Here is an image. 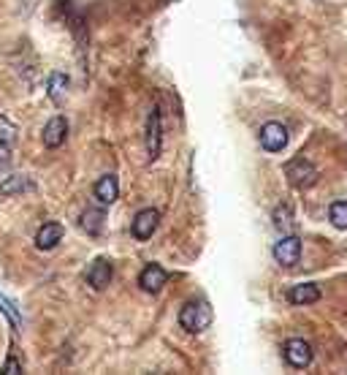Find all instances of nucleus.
<instances>
[{
	"label": "nucleus",
	"mask_w": 347,
	"mask_h": 375,
	"mask_svg": "<svg viewBox=\"0 0 347 375\" xmlns=\"http://www.w3.org/2000/svg\"><path fill=\"white\" fill-rule=\"evenodd\" d=\"M318 300H321V288L315 283H301V286H293L288 291V302L291 304H312Z\"/></svg>",
	"instance_id": "4468645a"
},
{
	"label": "nucleus",
	"mask_w": 347,
	"mask_h": 375,
	"mask_svg": "<svg viewBox=\"0 0 347 375\" xmlns=\"http://www.w3.org/2000/svg\"><path fill=\"white\" fill-rule=\"evenodd\" d=\"M0 313H3V316H6L8 321H11V326H14V329H20V326H22V318H20V310L14 307V302H8V300H6V297H3V294H0Z\"/></svg>",
	"instance_id": "6ab92c4d"
},
{
	"label": "nucleus",
	"mask_w": 347,
	"mask_h": 375,
	"mask_svg": "<svg viewBox=\"0 0 347 375\" xmlns=\"http://www.w3.org/2000/svg\"><path fill=\"white\" fill-rule=\"evenodd\" d=\"M285 175L291 179V185L293 188H309L315 179H318V169L309 163V161H304V158H296V161H291L288 166H285Z\"/></svg>",
	"instance_id": "7ed1b4c3"
},
{
	"label": "nucleus",
	"mask_w": 347,
	"mask_h": 375,
	"mask_svg": "<svg viewBox=\"0 0 347 375\" xmlns=\"http://www.w3.org/2000/svg\"><path fill=\"white\" fill-rule=\"evenodd\" d=\"M212 321V307H209V302H187L185 307H182V313H179V326L185 329V332H190V334H199L203 332L206 326Z\"/></svg>",
	"instance_id": "f257e3e1"
},
{
	"label": "nucleus",
	"mask_w": 347,
	"mask_h": 375,
	"mask_svg": "<svg viewBox=\"0 0 347 375\" xmlns=\"http://www.w3.org/2000/svg\"><path fill=\"white\" fill-rule=\"evenodd\" d=\"M63 234H65V228L60 223H44L38 228V234H36V248L38 250H52L60 240H63Z\"/></svg>",
	"instance_id": "f8f14e48"
},
{
	"label": "nucleus",
	"mask_w": 347,
	"mask_h": 375,
	"mask_svg": "<svg viewBox=\"0 0 347 375\" xmlns=\"http://www.w3.org/2000/svg\"><path fill=\"white\" fill-rule=\"evenodd\" d=\"M93 193H95V199H98L103 207L114 204V201H117V196H120V182H117V177H114V175H103L98 182H95Z\"/></svg>",
	"instance_id": "9b49d317"
},
{
	"label": "nucleus",
	"mask_w": 347,
	"mask_h": 375,
	"mask_svg": "<svg viewBox=\"0 0 347 375\" xmlns=\"http://www.w3.org/2000/svg\"><path fill=\"white\" fill-rule=\"evenodd\" d=\"M274 258L282 264V267H293L298 258H301V240L298 237H285L274 245Z\"/></svg>",
	"instance_id": "0eeeda50"
},
{
	"label": "nucleus",
	"mask_w": 347,
	"mask_h": 375,
	"mask_svg": "<svg viewBox=\"0 0 347 375\" xmlns=\"http://www.w3.org/2000/svg\"><path fill=\"white\" fill-rule=\"evenodd\" d=\"M328 221L337 226V228H347V201H334L328 207Z\"/></svg>",
	"instance_id": "f3484780"
},
{
	"label": "nucleus",
	"mask_w": 347,
	"mask_h": 375,
	"mask_svg": "<svg viewBox=\"0 0 347 375\" xmlns=\"http://www.w3.org/2000/svg\"><path fill=\"white\" fill-rule=\"evenodd\" d=\"M33 188L36 185L25 175H14L0 182V196H17V193H25V191H33Z\"/></svg>",
	"instance_id": "2eb2a0df"
},
{
	"label": "nucleus",
	"mask_w": 347,
	"mask_h": 375,
	"mask_svg": "<svg viewBox=\"0 0 347 375\" xmlns=\"http://www.w3.org/2000/svg\"><path fill=\"white\" fill-rule=\"evenodd\" d=\"M111 277H114V272H111V264H109L106 258L93 261L90 270H87V283H90L95 291H103V288L111 283Z\"/></svg>",
	"instance_id": "9d476101"
},
{
	"label": "nucleus",
	"mask_w": 347,
	"mask_h": 375,
	"mask_svg": "<svg viewBox=\"0 0 347 375\" xmlns=\"http://www.w3.org/2000/svg\"><path fill=\"white\" fill-rule=\"evenodd\" d=\"M258 136H261V147L266 152H282L288 147V139H291L288 136V128L282 123H274V120L263 125Z\"/></svg>",
	"instance_id": "f03ea898"
},
{
	"label": "nucleus",
	"mask_w": 347,
	"mask_h": 375,
	"mask_svg": "<svg viewBox=\"0 0 347 375\" xmlns=\"http://www.w3.org/2000/svg\"><path fill=\"white\" fill-rule=\"evenodd\" d=\"M160 147H163V125H160V115L157 109H152L147 117V155L149 161H155L160 155Z\"/></svg>",
	"instance_id": "423d86ee"
},
{
	"label": "nucleus",
	"mask_w": 347,
	"mask_h": 375,
	"mask_svg": "<svg viewBox=\"0 0 347 375\" xmlns=\"http://www.w3.org/2000/svg\"><path fill=\"white\" fill-rule=\"evenodd\" d=\"M285 362L291 365V367H307L309 362H312V346L307 343V340H301V337H293V340H288L285 343Z\"/></svg>",
	"instance_id": "39448f33"
},
{
	"label": "nucleus",
	"mask_w": 347,
	"mask_h": 375,
	"mask_svg": "<svg viewBox=\"0 0 347 375\" xmlns=\"http://www.w3.org/2000/svg\"><path fill=\"white\" fill-rule=\"evenodd\" d=\"M0 373H6V375H20V373H22V365H20V359H17V356H8Z\"/></svg>",
	"instance_id": "412c9836"
},
{
	"label": "nucleus",
	"mask_w": 347,
	"mask_h": 375,
	"mask_svg": "<svg viewBox=\"0 0 347 375\" xmlns=\"http://www.w3.org/2000/svg\"><path fill=\"white\" fill-rule=\"evenodd\" d=\"M103 212L100 209H84L82 212V221H79V226L87 231V234H100V228H103Z\"/></svg>",
	"instance_id": "dca6fc26"
},
{
	"label": "nucleus",
	"mask_w": 347,
	"mask_h": 375,
	"mask_svg": "<svg viewBox=\"0 0 347 375\" xmlns=\"http://www.w3.org/2000/svg\"><path fill=\"white\" fill-rule=\"evenodd\" d=\"M65 136H68V120H65L63 115L52 117L49 123L44 125V145H47L49 150L60 147V145L65 142Z\"/></svg>",
	"instance_id": "6e6552de"
},
{
	"label": "nucleus",
	"mask_w": 347,
	"mask_h": 375,
	"mask_svg": "<svg viewBox=\"0 0 347 375\" xmlns=\"http://www.w3.org/2000/svg\"><path fill=\"white\" fill-rule=\"evenodd\" d=\"M14 142H17V125L11 123V120H6V117L0 115V166L8 161Z\"/></svg>",
	"instance_id": "ddd939ff"
},
{
	"label": "nucleus",
	"mask_w": 347,
	"mask_h": 375,
	"mask_svg": "<svg viewBox=\"0 0 347 375\" xmlns=\"http://www.w3.org/2000/svg\"><path fill=\"white\" fill-rule=\"evenodd\" d=\"M160 223V212L155 209V207H147V209H141L136 218H133V226H130V234L139 240V242H147L149 237L155 234V228Z\"/></svg>",
	"instance_id": "20e7f679"
},
{
	"label": "nucleus",
	"mask_w": 347,
	"mask_h": 375,
	"mask_svg": "<svg viewBox=\"0 0 347 375\" xmlns=\"http://www.w3.org/2000/svg\"><path fill=\"white\" fill-rule=\"evenodd\" d=\"M293 221V207H288V204H279L277 209H274V226L279 228V231H285L288 226Z\"/></svg>",
	"instance_id": "a211bd4d"
},
{
	"label": "nucleus",
	"mask_w": 347,
	"mask_h": 375,
	"mask_svg": "<svg viewBox=\"0 0 347 375\" xmlns=\"http://www.w3.org/2000/svg\"><path fill=\"white\" fill-rule=\"evenodd\" d=\"M139 286H141L147 294H157V291L166 286V270H163L160 264H147V267L141 270Z\"/></svg>",
	"instance_id": "1a4fd4ad"
},
{
	"label": "nucleus",
	"mask_w": 347,
	"mask_h": 375,
	"mask_svg": "<svg viewBox=\"0 0 347 375\" xmlns=\"http://www.w3.org/2000/svg\"><path fill=\"white\" fill-rule=\"evenodd\" d=\"M68 84V79H65V74H54L49 79V96L52 98L60 101V96H63V87Z\"/></svg>",
	"instance_id": "aec40b11"
}]
</instances>
